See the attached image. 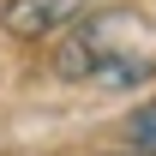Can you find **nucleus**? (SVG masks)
<instances>
[{
  "label": "nucleus",
  "instance_id": "obj_1",
  "mask_svg": "<svg viewBox=\"0 0 156 156\" xmlns=\"http://www.w3.org/2000/svg\"><path fill=\"white\" fill-rule=\"evenodd\" d=\"M84 6L90 0H6L0 6V30L18 36V42H42L54 30H72L84 18Z\"/></svg>",
  "mask_w": 156,
  "mask_h": 156
},
{
  "label": "nucleus",
  "instance_id": "obj_2",
  "mask_svg": "<svg viewBox=\"0 0 156 156\" xmlns=\"http://www.w3.org/2000/svg\"><path fill=\"white\" fill-rule=\"evenodd\" d=\"M126 138H132V150L156 156V108H138V114L126 120Z\"/></svg>",
  "mask_w": 156,
  "mask_h": 156
},
{
  "label": "nucleus",
  "instance_id": "obj_3",
  "mask_svg": "<svg viewBox=\"0 0 156 156\" xmlns=\"http://www.w3.org/2000/svg\"><path fill=\"white\" fill-rule=\"evenodd\" d=\"M120 156H144V150H120Z\"/></svg>",
  "mask_w": 156,
  "mask_h": 156
}]
</instances>
